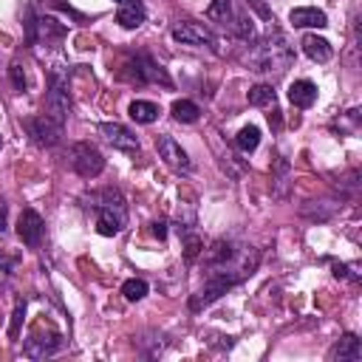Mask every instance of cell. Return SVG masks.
I'll use <instances>...</instances> for the list:
<instances>
[{
	"instance_id": "cell-21",
	"label": "cell",
	"mask_w": 362,
	"mask_h": 362,
	"mask_svg": "<svg viewBox=\"0 0 362 362\" xmlns=\"http://www.w3.org/2000/svg\"><path fill=\"white\" fill-rule=\"evenodd\" d=\"M246 99H249V105H252V107H266V105H274L277 93H274V88H272V85H263V82H260V85L249 88Z\"/></svg>"
},
{
	"instance_id": "cell-35",
	"label": "cell",
	"mask_w": 362,
	"mask_h": 362,
	"mask_svg": "<svg viewBox=\"0 0 362 362\" xmlns=\"http://www.w3.org/2000/svg\"><path fill=\"white\" fill-rule=\"evenodd\" d=\"M150 232H153V238L164 240V238H167V223H164V221H156V223H150Z\"/></svg>"
},
{
	"instance_id": "cell-22",
	"label": "cell",
	"mask_w": 362,
	"mask_h": 362,
	"mask_svg": "<svg viewBox=\"0 0 362 362\" xmlns=\"http://www.w3.org/2000/svg\"><path fill=\"white\" fill-rule=\"evenodd\" d=\"M235 144H238L240 153H252V150H257V144H260V130H257L255 124L240 127L238 136H235Z\"/></svg>"
},
{
	"instance_id": "cell-28",
	"label": "cell",
	"mask_w": 362,
	"mask_h": 362,
	"mask_svg": "<svg viewBox=\"0 0 362 362\" xmlns=\"http://www.w3.org/2000/svg\"><path fill=\"white\" fill-rule=\"evenodd\" d=\"M181 243H184V260H195L201 252H204V240L192 232V229H187V232H181Z\"/></svg>"
},
{
	"instance_id": "cell-2",
	"label": "cell",
	"mask_w": 362,
	"mask_h": 362,
	"mask_svg": "<svg viewBox=\"0 0 362 362\" xmlns=\"http://www.w3.org/2000/svg\"><path fill=\"white\" fill-rule=\"evenodd\" d=\"M82 206L85 209H93L96 212V232L105 235V238H113L124 229L127 223V204H124V195L113 187H105V189H93L88 195H82Z\"/></svg>"
},
{
	"instance_id": "cell-5",
	"label": "cell",
	"mask_w": 362,
	"mask_h": 362,
	"mask_svg": "<svg viewBox=\"0 0 362 362\" xmlns=\"http://www.w3.org/2000/svg\"><path fill=\"white\" fill-rule=\"evenodd\" d=\"M124 76H127L130 82H139V85H144V82L164 85V88L173 85V79L167 76V71H164L153 57H147V54H136L130 62H124Z\"/></svg>"
},
{
	"instance_id": "cell-9",
	"label": "cell",
	"mask_w": 362,
	"mask_h": 362,
	"mask_svg": "<svg viewBox=\"0 0 362 362\" xmlns=\"http://www.w3.org/2000/svg\"><path fill=\"white\" fill-rule=\"evenodd\" d=\"M173 40L181 42V45H206V48H215V37L212 31L204 25V23H195V20H184V23H175L170 28Z\"/></svg>"
},
{
	"instance_id": "cell-25",
	"label": "cell",
	"mask_w": 362,
	"mask_h": 362,
	"mask_svg": "<svg viewBox=\"0 0 362 362\" xmlns=\"http://www.w3.org/2000/svg\"><path fill=\"white\" fill-rule=\"evenodd\" d=\"M206 20L226 25V23L232 20V0H212V3L206 6Z\"/></svg>"
},
{
	"instance_id": "cell-11",
	"label": "cell",
	"mask_w": 362,
	"mask_h": 362,
	"mask_svg": "<svg viewBox=\"0 0 362 362\" xmlns=\"http://www.w3.org/2000/svg\"><path fill=\"white\" fill-rule=\"evenodd\" d=\"M156 150H158V158H161L170 170H175V173H189V170H192V161H189L187 150H184L173 136H158V139H156Z\"/></svg>"
},
{
	"instance_id": "cell-4",
	"label": "cell",
	"mask_w": 362,
	"mask_h": 362,
	"mask_svg": "<svg viewBox=\"0 0 362 362\" xmlns=\"http://www.w3.org/2000/svg\"><path fill=\"white\" fill-rule=\"evenodd\" d=\"M68 164L76 175L82 178H96L105 170V156L90 144V141H76L68 150Z\"/></svg>"
},
{
	"instance_id": "cell-19",
	"label": "cell",
	"mask_w": 362,
	"mask_h": 362,
	"mask_svg": "<svg viewBox=\"0 0 362 362\" xmlns=\"http://www.w3.org/2000/svg\"><path fill=\"white\" fill-rule=\"evenodd\" d=\"M127 113H130V119L139 122V124H153V122L158 119L161 107H158L156 102H147V99H133L130 107H127Z\"/></svg>"
},
{
	"instance_id": "cell-14",
	"label": "cell",
	"mask_w": 362,
	"mask_h": 362,
	"mask_svg": "<svg viewBox=\"0 0 362 362\" xmlns=\"http://www.w3.org/2000/svg\"><path fill=\"white\" fill-rule=\"evenodd\" d=\"M288 23L294 28H325L328 25V17L317 6H297V8L288 11Z\"/></svg>"
},
{
	"instance_id": "cell-33",
	"label": "cell",
	"mask_w": 362,
	"mask_h": 362,
	"mask_svg": "<svg viewBox=\"0 0 362 362\" xmlns=\"http://www.w3.org/2000/svg\"><path fill=\"white\" fill-rule=\"evenodd\" d=\"M8 76H11V85L17 88V90H25V74H23V65H11L8 68Z\"/></svg>"
},
{
	"instance_id": "cell-16",
	"label": "cell",
	"mask_w": 362,
	"mask_h": 362,
	"mask_svg": "<svg viewBox=\"0 0 362 362\" xmlns=\"http://www.w3.org/2000/svg\"><path fill=\"white\" fill-rule=\"evenodd\" d=\"M147 11H144V3L141 0H119V8H116V23L127 31L139 28L144 23Z\"/></svg>"
},
{
	"instance_id": "cell-1",
	"label": "cell",
	"mask_w": 362,
	"mask_h": 362,
	"mask_svg": "<svg viewBox=\"0 0 362 362\" xmlns=\"http://www.w3.org/2000/svg\"><path fill=\"white\" fill-rule=\"evenodd\" d=\"M246 68L252 74H266V76H280L291 68L294 62V48L283 31H269L266 37L249 42V51L243 57Z\"/></svg>"
},
{
	"instance_id": "cell-18",
	"label": "cell",
	"mask_w": 362,
	"mask_h": 362,
	"mask_svg": "<svg viewBox=\"0 0 362 362\" xmlns=\"http://www.w3.org/2000/svg\"><path fill=\"white\" fill-rule=\"evenodd\" d=\"M303 51H305V57L314 59V62H328V59L334 57L331 42H328L325 37H317V34H305V37H303Z\"/></svg>"
},
{
	"instance_id": "cell-32",
	"label": "cell",
	"mask_w": 362,
	"mask_h": 362,
	"mask_svg": "<svg viewBox=\"0 0 362 362\" xmlns=\"http://www.w3.org/2000/svg\"><path fill=\"white\" fill-rule=\"evenodd\" d=\"M356 178H359V173H356V170H351V173H348V175L339 181V192L354 195V192H356V187H359V181H356Z\"/></svg>"
},
{
	"instance_id": "cell-12",
	"label": "cell",
	"mask_w": 362,
	"mask_h": 362,
	"mask_svg": "<svg viewBox=\"0 0 362 362\" xmlns=\"http://www.w3.org/2000/svg\"><path fill=\"white\" fill-rule=\"evenodd\" d=\"M99 133L102 139L113 147V150H122V153H139V139L130 127L119 124V122H102L99 124Z\"/></svg>"
},
{
	"instance_id": "cell-31",
	"label": "cell",
	"mask_w": 362,
	"mask_h": 362,
	"mask_svg": "<svg viewBox=\"0 0 362 362\" xmlns=\"http://www.w3.org/2000/svg\"><path fill=\"white\" fill-rule=\"evenodd\" d=\"M337 280H345V277H351V280H359V266L356 263H334V272H331Z\"/></svg>"
},
{
	"instance_id": "cell-7",
	"label": "cell",
	"mask_w": 362,
	"mask_h": 362,
	"mask_svg": "<svg viewBox=\"0 0 362 362\" xmlns=\"http://www.w3.org/2000/svg\"><path fill=\"white\" fill-rule=\"evenodd\" d=\"M25 130H28L31 141L40 144V147H54V144L62 141V122H57V119H51L45 113L28 119L25 122Z\"/></svg>"
},
{
	"instance_id": "cell-13",
	"label": "cell",
	"mask_w": 362,
	"mask_h": 362,
	"mask_svg": "<svg viewBox=\"0 0 362 362\" xmlns=\"http://www.w3.org/2000/svg\"><path fill=\"white\" fill-rule=\"evenodd\" d=\"M359 359H362V342L356 334H342L328 351V362H359Z\"/></svg>"
},
{
	"instance_id": "cell-17",
	"label": "cell",
	"mask_w": 362,
	"mask_h": 362,
	"mask_svg": "<svg viewBox=\"0 0 362 362\" xmlns=\"http://www.w3.org/2000/svg\"><path fill=\"white\" fill-rule=\"evenodd\" d=\"M288 102L294 107H311L317 102V85L311 79H294L288 88Z\"/></svg>"
},
{
	"instance_id": "cell-6",
	"label": "cell",
	"mask_w": 362,
	"mask_h": 362,
	"mask_svg": "<svg viewBox=\"0 0 362 362\" xmlns=\"http://www.w3.org/2000/svg\"><path fill=\"white\" fill-rule=\"evenodd\" d=\"M62 348V334L51 325H45V334H42V322L31 331V337L25 339V356L28 359H45V356H54L57 351Z\"/></svg>"
},
{
	"instance_id": "cell-20",
	"label": "cell",
	"mask_w": 362,
	"mask_h": 362,
	"mask_svg": "<svg viewBox=\"0 0 362 362\" xmlns=\"http://www.w3.org/2000/svg\"><path fill=\"white\" fill-rule=\"evenodd\" d=\"M170 113H173V119H175V122L192 124V122H198L201 107H198L195 102H189V99H175V102H173V107H170Z\"/></svg>"
},
{
	"instance_id": "cell-24",
	"label": "cell",
	"mask_w": 362,
	"mask_h": 362,
	"mask_svg": "<svg viewBox=\"0 0 362 362\" xmlns=\"http://www.w3.org/2000/svg\"><path fill=\"white\" fill-rule=\"evenodd\" d=\"M147 291H150V286H147V280H141V277H130V280L122 283V294H124V300H130V303L144 300Z\"/></svg>"
},
{
	"instance_id": "cell-23",
	"label": "cell",
	"mask_w": 362,
	"mask_h": 362,
	"mask_svg": "<svg viewBox=\"0 0 362 362\" xmlns=\"http://www.w3.org/2000/svg\"><path fill=\"white\" fill-rule=\"evenodd\" d=\"M339 136H351V133H356L359 130V107H351V110H345L334 124H331Z\"/></svg>"
},
{
	"instance_id": "cell-10",
	"label": "cell",
	"mask_w": 362,
	"mask_h": 362,
	"mask_svg": "<svg viewBox=\"0 0 362 362\" xmlns=\"http://www.w3.org/2000/svg\"><path fill=\"white\" fill-rule=\"evenodd\" d=\"M17 235L20 240L28 246V249H37L42 243V235H45V221L37 209L25 206L20 215H17Z\"/></svg>"
},
{
	"instance_id": "cell-34",
	"label": "cell",
	"mask_w": 362,
	"mask_h": 362,
	"mask_svg": "<svg viewBox=\"0 0 362 362\" xmlns=\"http://www.w3.org/2000/svg\"><path fill=\"white\" fill-rule=\"evenodd\" d=\"M246 6H252V8H255V11H257V14H260V17H263L269 25L274 23V14H272V11H269V8H266L260 0H246Z\"/></svg>"
},
{
	"instance_id": "cell-26",
	"label": "cell",
	"mask_w": 362,
	"mask_h": 362,
	"mask_svg": "<svg viewBox=\"0 0 362 362\" xmlns=\"http://www.w3.org/2000/svg\"><path fill=\"white\" fill-rule=\"evenodd\" d=\"M334 209L337 206H325V201H311V204H305V206H300V215L303 218H311V221H328L331 215H334Z\"/></svg>"
},
{
	"instance_id": "cell-37",
	"label": "cell",
	"mask_w": 362,
	"mask_h": 362,
	"mask_svg": "<svg viewBox=\"0 0 362 362\" xmlns=\"http://www.w3.org/2000/svg\"><path fill=\"white\" fill-rule=\"evenodd\" d=\"M0 147H3V141H0Z\"/></svg>"
},
{
	"instance_id": "cell-36",
	"label": "cell",
	"mask_w": 362,
	"mask_h": 362,
	"mask_svg": "<svg viewBox=\"0 0 362 362\" xmlns=\"http://www.w3.org/2000/svg\"><path fill=\"white\" fill-rule=\"evenodd\" d=\"M6 229H8V204L0 201V235H6Z\"/></svg>"
},
{
	"instance_id": "cell-27",
	"label": "cell",
	"mask_w": 362,
	"mask_h": 362,
	"mask_svg": "<svg viewBox=\"0 0 362 362\" xmlns=\"http://www.w3.org/2000/svg\"><path fill=\"white\" fill-rule=\"evenodd\" d=\"M232 28H235V34H238L243 42H255V40H257L255 23H252L249 17H243V14H232Z\"/></svg>"
},
{
	"instance_id": "cell-3",
	"label": "cell",
	"mask_w": 362,
	"mask_h": 362,
	"mask_svg": "<svg viewBox=\"0 0 362 362\" xmlns=\"http://www.w3.org/2000/svg\"><path fill=\"white\" fill-rule=\"evenodd\" d=\"M240 283V277L235 274V272H229V269H215V272H209V277L204 280V286L189 297V308L192 311H204L206 305H212L215 300H221L232 286H238Z\"/></svg>"
},
{
	"instance_id": "cell-15",
	"label": "cell",
	"mask_w": 362,
	"mask_h": 362,
	"mask_svg": "<svg viewBox=\"0 0 362 362\" xmlns=\"http://www.w3.org/2000/svg\"><path fill=\"white\" fill-rule=\"evenodd\" d=\"M288 189H291V164L286 156H277L274 167H272V195L277 201H286Z\"/></svg>"
},
{
	"instance_id": "cell-8",
	"label": "cell",
	"mask_w": 362,
	"mask_h": 362,
	"mask_svg": "<svg viewBox=\"0 0 362 362\" xmlns=\"http://www.w3.org/2000/svg\"><path fill=\"white\" fill-rule=\"evenodd\" d=\"M68 113H71L68 85L62 82V76L54 74V76H51V85H48V90H45V116H51V119H57V122L65 124Z\"/></svg>"
},
{
	"instance_id": "cell-30",
	"label": "cell",
	"mask_w": 362,
	"mask_h": 362,
	"mask_svg": "<svg viewBox=\"0 0 362 362\" xmlns=\"http://www.w3.org/2000/svg\"><path fill=\"white\" fill-rule=\"evenodd\" d=\"M17 263H20V257H17L14 252H6V249H0V283H3V280H8V277L14 274Z\"/></svg>"
},
{
	"instance_id": "cell-29",
	"label": "cell",
	"mask_w": 362,
	"mask_h": 362,
	"mask_svg": "<svg viewBox=\"0 0 362 362\" xmlns=\"http://www.w3.org/2000/svg\"><path fill=\"white\" fill-rule=\"evenodd\" d=\"M23 317H25V300H23V297H17V303H14V311H11V322H8V337H11V339H17V337H20V325H23Z\"/></svg>"
}]
</instances>
